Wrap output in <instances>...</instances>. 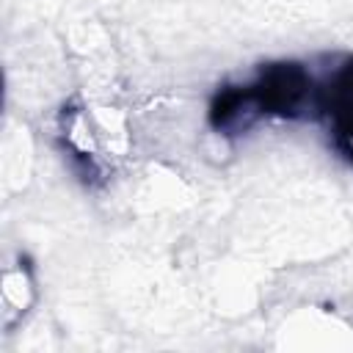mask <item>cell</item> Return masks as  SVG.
<instances>
[{"label":"cell","instance_id":"6da1fadb","mask_svg":"<svg viewBox=\"0 0 353 353\" xmlns=\"http://www.w3.org/2000/svg\"><path fill=\"white\" fill-rule=\"evenodd\" d=\"M317 116L325 119L336 152L353 163V58H347L325 85H320Z\"/></svg>","mask_w":353,"mask_h":353}]
</instances>
